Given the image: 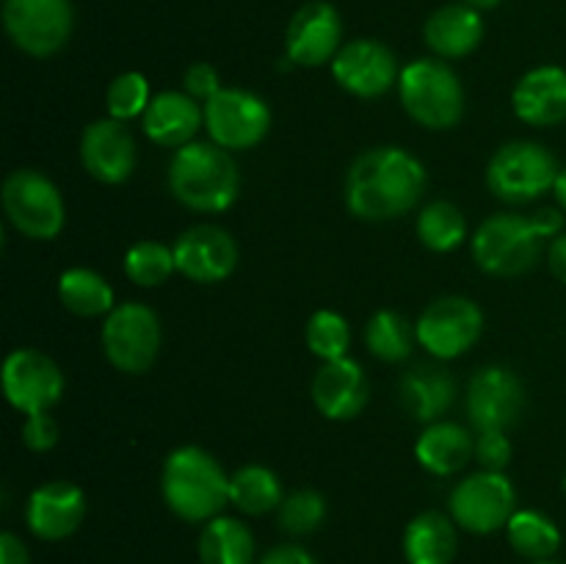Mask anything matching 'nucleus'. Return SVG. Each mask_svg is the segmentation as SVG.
<instances>
[{"instance_id":"f257e3e1","label":"nucleus","mask_w":566,"mask_h":564,"mask_svg":"<svg viewBox=\"0 0 566 564\" xmlns=\"http://www.w3.org/2000/svg\"><path fill=\"white\" fill-rule=\"evenodd\" d=\"M426 169L401 147L365 149L346 175V205L363 221H392L418 208Z\"/></svg>"},{"instance_id":"f03ea898","label":"nucleus","mask_w":566,"mask_h":564,"mask_svg":"<svg viewBox=\"0 0 566 564\" xmlns=\"http://www.w3.org/2000/svg\"><path fill=\"white\" fill-rule=\"evenodd\" d=\"M169 191L188 210L221 213L241 194V171L230 149L213 142H191L169 160Z\"/></svg>"},{"instance_id":"7ed1b4c3","label":"nucleus","mask_w":566,"mask_h":564,"mask_svg":"<svg viewBox=\"0 0 566 564\" xmlns=\"http://www.w3.org/2000/svg\"><path fill=\"white\" fill-rule=\"evenodd\" d=\"M160 492L169 512L180 520L210 523L230 503V476L213 453L199 446H182L166 459Z\"/></svg>"},{"instance_id":"20e7f679","label":"nucleus","mask_w":566,"mask_h":564,"mask_svg":"<svg viewBox=\"0 0 566 564\" xmlns=\"http://www.w3.org/2000/svg\"><path fill=\"white\" fill-rule=\"evenodd\" d=\"M407 114L429 130H451L464 116V88L442 59L409 61L398 77Z\"/></svg>"},{"instance_id":"39448f33","label":"nucleus","mask_w":566,"mask_h":564,"mask_svg":"<svg viewBox=\"0 0 566 564\" xmlns=\"http://www.w3.org/2000/svg\"><path fill=\"white\" fill-rule=\"evenodd\" d=\"M547 238L534 216L495 213L475 230L473 258L492 276H520L536 265Z\"/></svg>"},{"instance_id":"423d86ee","label":"nucleus","mask_w":566,"mask_h":564,"mask_svg":"<svg viewBox=\"0 0 566 564\" xmlns=\"http://www.w3.org/2000/svg\"><path fill=\"white\" fill-rule=\"evenodd\" d=\"M562 171L556 155L539 142H509L486 166V186L497 199L512 205L534 202L553 191Z\"/></svg>"},{"instance_id":"0eeeda50","label":"nucleus","mask_w":566,"mask_h":564,"mask_svg":"<svg viewBox=\"0 0 566 564\" xmlns=\"http://www.w3.org/2000/svg\"><path fill=\"white\" fill-rule=\"evenodd\" d=\"M3 210L11 227L33 241H50L66 224L64 197L48 175L17 169L3 182Z\"/></svg>"},{"instance_id":"6e6552de","label":"nucleus","mask_w":566,"mask_h":564,"mask_svg":"<svg viewBox=\"0 0 566 564\" xmlns=\"http://www.w3.org/2000/svg\"><path fill=\"white\" fill-rule=\"evenodd\" d=\"M103 352L122 374H144L160 352V318L149 304H116L103 324Z\"/></svg>"},{"instance_id":"1a4fd4ad","label":"nucleus","mask_w":566,"mask_h":564,"mask_svg":"<svg viewBox=\"0 0 566 564\" xmlns=\"http://www.w3.org/2000/svg\"><path fill=\"white\" fill-rule=\"evenodd\" d=\"M3 25L17 50L33 59H50L72 36V0H6Z\"/></svg>"},{"instance_id":"9d476101","label":"nucleus","mask_w":566,"mask_h":564,"mask_svg":"<svg viewBox=\"0 0 566 564\" xmlns=\"http://www.w3.org/2000/svg\"><path fill=\"white\" fill-rule=\"evenodd\" d=\"M448 509L459 529L481 536L495 534L506 529L517 512V492L503 473L479 470L453 487Z\"/></svg>"},{"instance_id":"9b49d317","label":"nucleus","mask_w":566,"mask_h":564,"mask_svg":"<svg viewBox=\"0 0 566 564\" xmlns=\"http://www.w3.org/2000/svg\"><path fill=\"white\" fill-rule=\"evenodd\" d=\"M205 127L210 142L230 149H252L269 136L271 111L260 94L247 88H221L213 100L205 103Z\"/></svg>"},{"instance_id":"f8f14e48","label":"nucleus","mask_w":566,"mask_h":564,"mask_svg":"<svg viewBox=\"0 0 566 564\" xmlns=\"http://www.w3.org/2000/svg\"><path fill=\"white\" fill-rule=\"evenodd\" d=\"M418 330V343L437 359H457L479 343L484 332V313L473 299L442 296L423 310Z\"/></svg>"},{"instance_id":"ddd939ff","label":"nucleus","mask_w":566,"mask_h":564,"mask_svg":"<svg viewBox=\"0 0 566 564\" xmlns=\"http://www.w3.org/2000/svg\"><path fill=\"white\" fill-rule=\"evenodd\" d=\"M3 393L20 412H50L64 396V374L39 348H14L3 363Z\"/></svg>"},{"instance_id":"4468645a","label":"nucleus","mask_w":566,"mask_h":564,"mask_svg":"<svg viewBox=\"0 0 566 564\" xmlns=\"http://www.w3.org/2000/svg\"><path fill=\"white\" fill-rule=\"evenodd\" d=\"M525 409V387L514 370L486 365L468 385V415L475 431H506Z\"/></svg>"},{"instance_id":"2eb2a0df","label":"nucleus","mask_w":566,"mask_h":564,"mask_svg":"<svg viewBox=\"0 0 566 564\" xmlns=\"http://www.w3.org/2000/svg\"><path fill=\"white\" fill-rule=\"evenodd\" d=\"M332 75L354 97L374 100L396 86L401 70L387 44L376 42V39H354V42L343 44L340 53L335 55Z\"/></svg>"},{"instance_id":"dca6fc26","label":"nucleus","mask_w":566,"mask_h":564,"mask_svg":"<svg viewBox=\"0 0 566 564\" xmlns=\"http://www.w3.org/2000/svg\"><path fill=\"white\" fill-rule=\"evenodd\" d=\"M340 42L343 22L337 9L326 0H313L293 14L285 33V53L296 66H324L340 53Z\"/></svg>"},{"instance_id":"f3484780","label":"nucleus","mask_w":566,"mask_h":564,"mask_svg":"<svg viewBox=\"0 0 566 564\" xmlns=\"http://www.w3.org/2000/svg\"><path fill=\"white\" fill-rule=\"evenodd\" d=\"M175 263L186 280L213 285L227 280L238 265V243L216 224H197L175 241Z\"/></svg>"},{"instance_id":"a211bd4d","label":"nucleus","mask_w":566,"mask_h":564,"mask_svg":"<svg viewBox=\"0 0 566 564\" xmlns=\"http://www.w3.org/2000/svg\"><path fill=\"white\" fill-rule=\"evenodd\" d=\"M138 149L127 122L105 116V119L92 122L81 136V164L94 180L125 182L136 171Z\"/></svg>"},{"instance_id":"6ab92c4d","label":"nucleus","mask_w":566,"mask_h":564,"mask_svg":"<svg viewBox=\"0 0 566 564\" xmlns=\"http://www.w3.org/2000/svg\"><path fill=\"white\" fill-rule=\"evenodd\" d=\"M86 518V495L72 481H48L28 498L25 523L33 536L61 542L75 534Z\"/></svg>"},{"instance_id":"aec40b11","label":"nucleus","mask_w":566,"mask_h":564,"mask_svg":"<svg viewBox=\"0 0 566 564\" xmlns=\"http://www.w3.org/2000/svg\"><path fill=\"white\" fill-rule=\"evenodd\" d=\"M313 404L324 418L352 420L365 409L370 396V385L359 363L343 357L324 363L313 376Z\"/></svg>"},{"instance_id":"412c9836","label":"nucleus","mask_w":566,"mask_h":564,"mask_svg":"<svg viewBox=\"0 0 566 564\" xmlns=\"http://www.w3.org/2000/svg\"><path fill=\"white\" fill-rule=\"evenodd\" d=\"M514 114L534 127L566 122V70L556 64L534 66L517 81L512 92Z\"/></svg>"},{"instance_id":"4be33fe9","label":"nucleus","mask_w":566,"mask_h":564,"mask_svg":"<svg viewBox=\"0 0 566 564\" xmlns=\"http://www.w3.org/2000/svg\"><path fill=\"white\" fill-rule=\"evenodd\" d=\"M142 119L149 142L158 147L180 149L191 144L199 127L205 125V105H199L191 94L169 88V92L155 94Z\"/></svg>"},{"instance_id":"5701e85b","label":"nucleus","mask_w":566,"mask_h":564,"mask_svg":"<svg viewBox=\"0 0 566 564\" xmlns=\"http://www.w3.org/2000/svg\"><path fill=\"white\" fill-rule=\"evenodd\" d=\"M484 17L481 9L468 3H448L431 11L426 20L423 39L437 59H464L484 42Z\"/></svg>"},{"instance_id":"b1692460","label":"nucleus","mask_w":566,"mask_h":564,"mask_svg":"<svg viewBox=\"0 0 566 564\" xmlns=\"http://www.w3.org/2000/svg\"><path fill=\"white\" fill-rule=\"evenodd\" d=\"M401 407L420 424H437L457 401V382L446 368L420 363L409 368L398 382Z\"/></svg>"},{"instance_id":"393cba45","label":"nucleus","mask_w":566,"mask_h":564,"mask_svg":"<svg viewBox=\"0 0 566 564\" xmlns=\"http://www.w3.org/2000/svg\"><path fill=\"white\" fill-rule=\"evenodd\" d=\"M415 457L431 476H453L475 457V440L462 424L437 420L420 435Z\"/></svg>"},{"instance_id":"a878e982","label":"nucleus","mask_w":566,"mask_h":564,"mask_svg":"<svg viewBox=\"0 0 566 564\" xmlns=\"http://www.w3.org/2000/svg\"><path fill=\"white\" fill-rule=\"evenodd\" d=\"M459 551L453 518L442 512H420L403 531V556L409 564H451Z\"/></svg>"},{"instance_id":"bb28decb","label":"nucleus","mask_w":566,"mask_h":564,"mask_svg":"<svg viewBox=\"0 0 566 564\" xmlns=\"http://www.w3.org/2000/svg\"><path fill=\"white\" fill-rule=\"evenodd\" d=\"M197 551L202 564H254L258 545L249 525H243L238 518L219 514L205 523Z\"/></svg>"},{"instance_id":"cd10ccee","label":"nucleus","mask_w":566,"mask_h":564,"mask_svg":"<svg viewBox=\"0 0 566 564\" xmlns=\"http://www.w3.org/2000/svg\"><path fill=\"white\" fill-rule=\"evenodd\" d=\"M285 501V490L274 470L265 464H243L230 476V503L243 514H269Z\"/></svg>"},{"instance_id":"c85d7f7f","label":"nucleus","mask_w":566,"mask_h":564,"mask_svg":"<svg viewBox=\"0 0 566 564\" xmlns=\"http://www.w3.org/2000/svg\"><path fill=\"white\" fill-rule=\"evenodd\" d=\"M59 299L70 313L81 318L108 315L114 304V288L92 269H70L59 276Z\"/></svg>"},{"instance_id":"c756f323","label":"nucleus","mask_w":566,"mask_h":564,"mask_svg":"<svg viewBox=\"0 0 566 564\" xmlns=\"http://www.w3.org/2000/svg\"><path fill=\"white\" fill-rule=\"evenodd\" d=\"M509 545L531 562H551L562 547V531L547 518L545 512L536 509H517L514 518L506 525Z\"/></svg>"},{"instance_id":"7c9ffc66","label":"nucleus","mask_w":566,"mask_h":564,"mask_svg":"<svg viewBox=\"0 0 566 564\" xmlns=\"http://www.w3.org/2000/svg\"><path fill=\"white\" fill-rule=\"evenodd\" d=\"M365 343L381 363H403L418 343V330L396 310H379L365 326Z\"/></svg>"},{"instance_id":"2f4dec72","label":"nucleus","mask_w":566,"mask_h":564,"mask_svg":"<svg viewBox=\"0 0 566 564\" xmlns=\"http://www.w3.org/2000/svg\"><path fill=\"white\" fill-rule=\"evenodd\" d=\"M418 238L431 252H453L468 238V219L453 202L437 199L420 210Z\"/></svg>"},{"instance_id":"473e14b6","label":"nucleus","mask_w":566,"mask_h":564,"mask_svg":"<svg viewBox=\"0 0 566 564\" xmlns=\"http://www.w3.org/2000/svg\"><path fill=\"white\" fill-rule=\"evenodd\" d=\"M177 271L175 249L158 241H138L125 254V274L142 288H158Z\"/></svg>"},{"instance_id":"72a5a7b5","label":"nucleus","mask_w":566,"mask_h":564,"mask_svg":"<svg viewBox=\"0 0 566 564\" xmlns=\"http://www.w3.org/2000/svg\"><path fill=\"white\" fill-rule=\"evenodd\" d=\"M307 346L324 363L348 357V348H352L348 321L340 313H335V310H318V313H313L307 321Z\"/></svg>"},{"instance_id":"f704fd0d","label":"nucleus","mask_w":566,"mask_h":564,"mask_svg":"<svg viewBox=\"0 0 566 564\" xmlns=\"http://www.w3.org/2000/svg\"><path fill=\"white\" fill-rule=\"evenodd\" d=\"M280 529L291 536L313 534L326 520V501L315 490H293L276 509Z\"/></svg>"},{"instance_id":"c9c22d12","label":"nucleus","mask_w":566,"mask_h":564,"mask_svg":"<svg viewBox=\"0 0 566 564\" xmlns=\"http://www.w3.org/2000/svg\"><path fill=\"white\" fill-rule=\"evenodd\" d=\"M153 97H149V81L142 72H122L114 77L105 92V105H108V116L119 122H130L136 116H144L149 108Z\"/></svg>"},{"instance_id":"e433bc0d","label":"nucleus","mask_w":566,"mask_h":564,"mask_svg":"<svg viewBox=\"0 0 566 564\" xmlns=\"http://www.w3.org/2000/svg\"><path fill=\"white\" fill-rule=\"evenodd\" d=\"M475 462L481 464V470L503 473L506 464L512 462V442H509L506 431H479V437H475Z\"/></svg>"},{"instance_id":"4c0bfd02","label":"nucleus","mask_w":566,"mask_h":564,"mask_svg":"<svg viewBox=\"0 0 566 564\" xmlns=\"http://www.w3.org/2000/svg\"><path fill=\"white\" fill-rule=\"evenodd\" d=\"M182 86H186V94H191L197 103H208V100H213L224 88L221 86L219 70L213 64H208V61H197V64L188 66L186 77H182Z\"/></svg>"},{"instance_id":"58836bf2","label":"nucleus","mask_w":566,"mask_h":564,"mask_svg":"<svg viewBox=\"0 0 566 564\" xmlns=\"http://www.w3.org/2000/svg\"><path fill=\"white\" fill-rule=\"evenodd\" d=\"M22 442L36 453L50 451V448L59 442V424H55L48 412L25 415V424H22Z\"/></svg>"},{"instance_id":"ea45409f","label":"nucleus","mask_w":566,"mask_h":564,"mask_svg":"<svg viewBox=\"0 0 566 564\" xmlns=\"http://www.w3.org/2000/svg\"><path fill=\"white\" fill-rule=\"evenodd\" d=\"M258 564H318L304 547L298 545H276L260 558Z\"/></svg>"},{"instance_id":"a19ab883","label":"nucleus","mask_w":566,"mask_h":564,"mask_svg":"<svg viewBox=\"0 0 566 564\" xmlns=\"http://www.w3.org/2000/svg\"><path fill=\"white\" fill-rule=\"evenodd\" d=\"M0 564H31L28 558V547L22 545V540L11 531L0 534Z\"/></svg>"},{"instance_id":"79ce46f5","label":"nucleus","mask_w":566,"mask_h":564,"mask_svg":"<svg viewBox=\"0 0 566 564\" xmlns=\"http://www.w3.org/2000/svg\"><path fill=\"white\" fill-rule=\"evenodd\" d=\"M534 221H536V227H539L542 236L551 238V241L564 232V213H562V208H542V210H536Z\"/></svg>"},{"instance_id":"37998d69","label":"nucleus","mask_w":566,"mask_h":564,"mask_svg":"<svg viewBox=\"0 0 566 564\" xmlns=\"http://www.w3.org/2000/svg\"><path fill=\"white\" fill-rule=\"evenodd\" d=\"M547 263H551L553 274H556L566 285V232H562V236L551 241V249H547Z\"/></svg>"},{"instance_id":"c03bdc74","label":"nucleus","mask_w":566,"mask_h":564,"mask_svg":"<svg viewBox=\"0 0 566 564\" xmlns=\"http://www.w3.org/2000/svg\"><path fill=\"white\" fill-rule=\"evenodd\" d=\"M553 194H556V202H558V208L566 210V166H564L562 171H558V177H556V186H553Z\"/></svg>"},{"instance_id":"a18cd8bd","label":"nucleus","mask_w":566,"mask_h":564,"mask_svg":"<svg viewBox=\"0 0 566 564\" xmlns=\"http://www.w3.org/2000/svg\"><path fill=\"white\" fill-rule=\"evenodd\" d=\"M462 3L475 6V9H495V6L501 3V0H462Z\"/></svg>"},{"instance_id":"49530a36","label":"nucleus","mask_w":566,"mask_h":564,"mask_svg":"<svg viewBox=\"0 0 566 564\" xmlns=\"http://www.w3.org/2000/svg\"><path fill=\"white\" fill-rule=\"evenodd\" d=\"M562 490H564V495H566V473H564V479H562Z\"/></svg>"},{"instance_id":"de8ad7c7","label":"nucleus","mask_w":566,"mask_h":564,"mask_svg":"<svg viewBox=\"0 0 566 564\" xmlns=\"http://www.w3.org/2000/svg\"><path fill=\"white\" fill-rule=\"evenodd\" d=\"M531 564H558V562H553V558H551V562H531Z\"/></svg>"}]
</instances>
